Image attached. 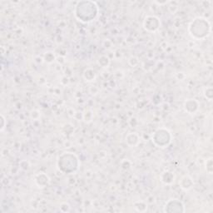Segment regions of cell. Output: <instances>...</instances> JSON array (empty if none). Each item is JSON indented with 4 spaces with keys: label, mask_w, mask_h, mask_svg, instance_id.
Instances as JSON below:
<instances>
[{
    "label": "cell",
    "mask_w": 213,
    "mask_h": 213,
    "mask_svg": "<svg viewBox=\"0 0 213 213\" xmlns=\"http://www.w3.org/2000/svg\"><path fill=\"white\" fill-rule=\"evenodd\" d=\"M160 23H161L157 18L153 16H148L144 21V28L148 31H156L160 26Z\"/></svg>",
    "instance_id": "6da1fadb"
},
{
    "label": "cell",
    "mask_w": 213,
    "mask_h": 213,
    "mask_svg": "<svg viewBox=\"0 0 213 213\" xmlns=\"http://www.w3.org/2000/svg\"><path fill=\"white\" fill-rule=\"evenodd\" d=\"M1 117H2V122H3V124H2V127H1V131H4V127H5V124L4 123L5 122V118L4 117V115H1Z\"/></svg>",
    "instance_id": "7a4b0ae2"
}]
</instances>
